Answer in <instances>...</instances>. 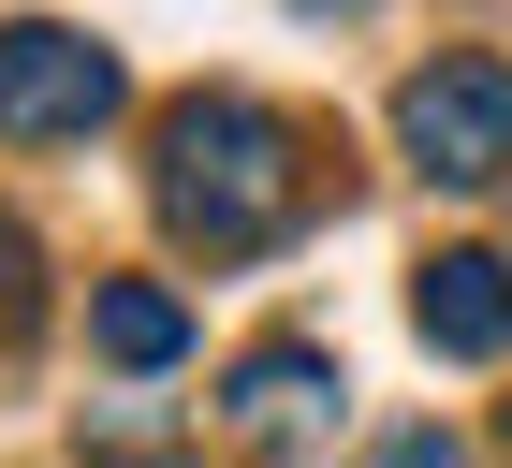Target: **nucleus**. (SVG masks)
I'll list each match as a JSON object with an SVG mask.
<instances>
[{"mask_svg": "<svg viewBox=\"0 0 512 468\" xmlns=\"http://www.w3.org/2000/svg\"><path fill=\"white\" fill-rule=\"evenodd\" d=\"M161 220L191 234L205 264H249L308 220V132L249 88H191L161 117Z\"/></svg>", "mask_w": 512, "mask_h": 468, "instance_id": "f257e3e1", "label": "nucleus"}, {"mask_svg": "<svg viewBox=\"0 0 512 468\" xmlns=\"http://www.w3.org/2000/svg\"><path fill=\"white\" fill-rule=\"evenodd\" d=\"M395 147L439 191H498L512 176V59H425L395 88Z\"/></svg>", "mask_w": 512, "mask_h": 468, "instance_id": "f03ea898", "label": "nucleus"}, {"mask_svg": "<svg viewBox=\"0 0 512 468\" xmlns=\"http://www.w3.org/2000/svg\"><path fill=\"white\" fill-rule=\"evenodd\" d=\"M103 117H118V44L59 30V15L0 30V132L15 147H59V132H103Z\"/></svg>", "mask_w": 512, "mask_h": 468, "instance_id": "7ed1b4c3", "label": "nucleus"}, {"mask_svg": "<svg viewBox=\"0 0 512 468\" xmlns=\"http://www.w3.org/2000/svg\"><path fill=\"white\" fill-rule=\"evenodd\" d=\"M410 322H425V351H454V366H498L512 351V264L498 249H439L425 293H410Z\"/></svg>", "mask_w": 512, "mask_h": 468, "instance_id": "20e7f679", "label": "nucleus"}, {"mask_svg": "<svg viewBox=\"0 0 512 468\" xmlns=\"http://www.w3.org/2000/svg\"><path fill=\"white\" fill-rule=\"evenodd\" d=\"M220 410H235L249 439H293V425H337V366H322L308 337H264L235 366V395H220Z\"/></svg>", "mask_w": 512, "mask_h": 468, "instance_id": "39448f33", "label": "nucleus"}, {"mask_svg": "<svg viewBox=\"0 0 512 468\" xmlns=\"http://www.w3.org/2000/svg\"><path fill=\"white\" fill-rule=\"evenodd\" d=\"M88 337H103V366H176V351H191V308H176L161 278H103V293H88Z\"/></svg>", "mask_w": 512, "mask_h": 468, "instance_id": "423d86ee", "label": "nucleus"}, {"mask_svg": "<svg viewBox=\"0 0 512 468\" xmlns=\"http://www.w3.org/2000/svg\"><path fill=\"white\" fill-rule=\"evenodd\" d=\"M30 322H44V249H30V220L0 205V351L30 337Z\"/></svg>", "mask_w": 512, "mask_h": 468, "instance_id": "0eeeda50", "label": "nucleus"}, {"mask_svg": "<svg viewBox=\"0 0 512 468\" xmlns=\"http://www.w3.org/2000/svg\"><path fill=\"white\" fill-rule=\"evenodd\" d=\"M366 468H469V439H454V425H395Z\"/></svg>", "mask_w": 512, "mask_h": 468, "instance_id": "6e6552de", "label": "nucleus"}, {"mask_svg": "<svg viewBox=\"0 0 512 468\" xmlns=\"http://www.w3.org/2000/svg\"><path fill=\"white\" fill-rule=\"evenodd\" d=\"M498 454H512V410H498Z\"/></svg>", "mask_w": 512, "mask_h": 468, "instance_id": "1a4fd4ad", "label": "nucleus"}]
</instances>
